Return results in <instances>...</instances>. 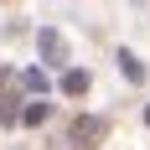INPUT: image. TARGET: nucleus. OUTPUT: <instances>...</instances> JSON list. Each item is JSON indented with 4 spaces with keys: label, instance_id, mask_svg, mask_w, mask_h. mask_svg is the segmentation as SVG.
I'll list each match as a JSON object with an SVG mask.
<instances>
[{
    "label": "nucleus",
    "instance_id": "f257e3e1",
    "mask_svg": "<svg viewBox=\"0 0 150 150\" xmlns=\"http://www.w3.org/2000/svg\"><path fill=\"white\" fill-rule=\"evenodd\" d=\"M104 135V119H78L73 124V140H78V150H93V140Z\"/></svg>",
    "mask_w": 150,
    "mask_h": 150
},
{
    "label": "nucleus",
    "instance_id": "f03ea898",
    "mask_svg": "<svg viewBox=\"0 0 150 150\" xmlns=\"http://www.w3.org/2000/svg\"><path fill=\"white\" fill-rule=\"evenodd\" d=\"M42 57L47 62H62V36L57 31H42Z\"/></svg>",
    "mask_w": 150,
    "mask_h": 150
},
{
    "label": "nucleus",
    "instance_id": "7ed1b4c3",
    "mask_svg": "<svg viewBox=\"0 0 150 150\" xmlns=\"http://www.w3.org/2000/svg\"><path fill=\"white\" fill-rule=\"evenodd\" d=\"M62 93H73V98L88 93V73H67V78H62Z\"/></svg>",
    "mask_w": 150,
    "mask_h": 150
},
{
    "label": "nucleus",
    "instance_id": "20e7f679",
    "mask_svg": "<svg viewBox=\"0 0 150 150\" xmlns=\"http://www.w3.org/2000/svg\"><path fill=\"white\" fill-rule=\"evenodd\" d=\"M119 67H124V78H135V83H140V78H145V67H140V62L129 57V52H119Z\"/></svg>",
    "mask_w": 150,
    "mask_h": 150
},
{
    "label": "nucleus",
    "instance_id": "39448f33",
    "mask_svg": "<svg viewBox=\"0 0 150 150\" xmlns=\"http://www.w3.org/2000/svg\"><path fill=\"white\" fill-rule=\"evenodd\" d=\"M21 119H26V124H42V119H47V104H31L26 114H21Z\"/></svg>",
    "mask_w": 150,
    "mask_h": 150
}]
</instances>
